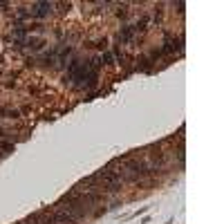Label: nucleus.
I'll list each match as a JSON object with an SVG mask.
<instances>
[{"label": "nucleus", "instance_id": "1", "mask_svg": "<svg viewBox=\"0 0 224 224\" xmlns=\"http://www.w3.org/2000/svg\"><path fill=\"white\" fill-rule=\"evenodd\" d=\"M94 179H101L108 191H119V186H121V175L110 170V168H101V170L94 175Z\"/></svg>", "mask_w": 224, "mask_h": 224}, {"label": "nucleus", "instance_id": "2", "mask_svg": "<svg viewBox=\"0 0 224 224\" xmlns=\"http://www.w3.org/2000/svg\"><path fill=\"white\" fill-rule=\"evenodd\" d=\"M49 11H52L49 2H34V5H31V14H34L36 18H43V16H47Z\"/></svg>", "mask_w": 224, "mask_h": 224}]
</instances>
